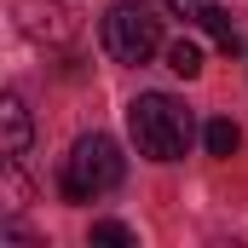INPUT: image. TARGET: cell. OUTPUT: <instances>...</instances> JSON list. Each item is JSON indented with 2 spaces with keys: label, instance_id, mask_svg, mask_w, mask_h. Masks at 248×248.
<instances>
[{
  "label": "cell",
  "instance_id": "52a82bcc",
  "mask_svg": "<svg viewBox=\"0 0 248 248\" xmlns=\"http://www.w3.org/2000/svg\"><path fill=\"white\" fill-rule=\"evenodd\" d=\"M168 69L185 75V81H196V75H202V46H196V41H173V46H168Z\"/></svg>",
  "mask_w": 248,
  "mask_h": 248
},
{
  "label": "cell",
  "instance_id": "30bf717a",
  "mask_svg": "<svg viewBox=\"0 0 248 248\" xmlns=\"http://www.w3.org/2000/svg\"><path fill=\"white\" fill-rule=\"evenodd\" d=\"M162 6H168V12H179L185 23H202V17L214 12V0H162Z\"/></svg>",
  "mask_w": 248,
  "mask_h": 248
},
{
  "label": "cell",
  "instance_id": "9c48e42d",
  "mask_svg": "<svg viewBox=\"0 0 248 248\" xmlns=\"http://www.w3.org/2000/svg\"><path fill=\"white\" fill-rule=\"evenodd\" d=\"M29 202V185H23V173H17V156H6V214H17Z\"/></svg>",
  "mask_w": 248,
  "mask_h": 248
},
{
  "label": "cell",
  "instance_id": "5b68a950",
  "mask_svg": "<svg viewBox=\"0 0 248 248\" xmlns=\"http://www.w3.org/2000/svg\"><path fill=\"white\" fill-rule=\"evenodd\" d=\"M29 139H35V122H29V110H23V98L6 93V98H0V150H6V156H29Z\"/></svg>",
  "mask_w": 248,
  "mask_h": 248
},
{
  "label": "cell",
  "instance_id": "7a4b0ae2",
  "mask_svg": "<svg viewBox=\"0 0 248 248\" xmlns=\"http://www.w3.org/2000/svg\"><path fill=\"white\" fill-rule=\"evenodd\" d=\"M122 173H127V162H122V150H116V139L110 133H87L63 156V173H58L63 202H98L104 190L122 185Z\"/></svg>",
  "mask_w": 248,
  "mask_h": 248
},
{
  "label": "cell",
  "instance_id": "277c9868",
  "mask_svg": "<svg viewBox=\"0 0 248 248\" xmlns=\"http://www.w3.org/2000/svg\"><path fill=\"white\" fill-rule=\"evenodd\" d=\"M17 29L35 46H69L81 35V12L75 0H17Z\"/></svg>",
  "mask_w": 248,
  "mask_h": 248
},
{
  "label": "cell",
  "instance_id": "8992f818",
  "mask_svg": "<svg viewBox=\"0 0 248 248\" xmlns=\"http://www.w3.org/2000/svg\"><path fill=\"white\" fill-rule=\"evenodd\" d=\"M202 144H208V156H237L243 150V127L231 122V116H214V122L202 127Z\"/></svg>",
  "mask_w": 248,
  "mask_h": 248
},
{
  "label": "cell",
  "instance_id": "ba28073f",
  "mask_svg": "<svg viewBox=\"0 0 248 248\" xmlns=\"http://www.w3.org/2000/svg\"><path fill=\"white\" fill-rule=\"evenodd\" d=\"M93 248H139V237L127 231L122 219H98L93 225Z\"/></svg>",
  "mask_w": 248,
  "mask_h": 248
},
{
  "label": "cell",
  "instance_id": "6da1fadb",
  "mask_svg": "<svg viewBox=\"0 0 248 248\" xmlns=\"http://www.w3.org/2000/svg\"><path fill=\"white\" fill-rule=\"evenodd\" d=\"M127 133L139 144V156L150 162H179L196 139V116L185 110V98L173 93H139L127 104Z\"/></svg>",
  "mask_w": 248,
  "mask_h": 248
},
{
  "label": "cell",
  "instance_id": "3957f363",
  "mask_svg": "<svg viewBox=\"0 0 248 248\" xmlns=\"http://www.w3.org/2000/svg\"><path fill=\"white\" fill-rule=\"evenodd\" d=\"M104 52L116 63H150L162 52V17L139 0H122L104 12Z\"/></svg>",
  "mask_w": 248,
  "mask_h": 248
}]
</instances>
